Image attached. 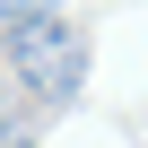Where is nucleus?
<instances>
[{"instance_id": "1", "label": "nucleus", "mask_w": 148, "mask_h": 148, "mask_svg": "<svg viewBox=\"0 0 148 148\" xmlns=\"http://www.w3.org/2000/svg\"><path fill=\"white\" fill-rule=\"evenodd\" d=\"M9 61H18V87L35 105H61L87 79V35L70 18H35V26H9Z\"/></svg>"}, {"instance_id": "2", "label": "nucleus", "mask_w": 148, "mask_h": 148, "mask_svg": "<svg viewBox=\"0 0 148 148\" xmlns=\"http://www.w3.org/2000/svg\"><path fill=\"white\" fill-rule=\"evenodd\" d=\"M35 18H61V0H0V26H35Z\"/></svg>"}, {"instance_id": "3", "label": "nucleus", "mask_w": 148, "mask_h": 148, "mask_svg": "<svg viewBox=\"0 0 148 148\" xmlns=\"http://www.w3.org/2000/svg\"><path fill=\"white\" fill-rule=\"evenodd\" d=\"M0 148H18V122H9V96H0Z\"/></svg>"}]
</instances>
